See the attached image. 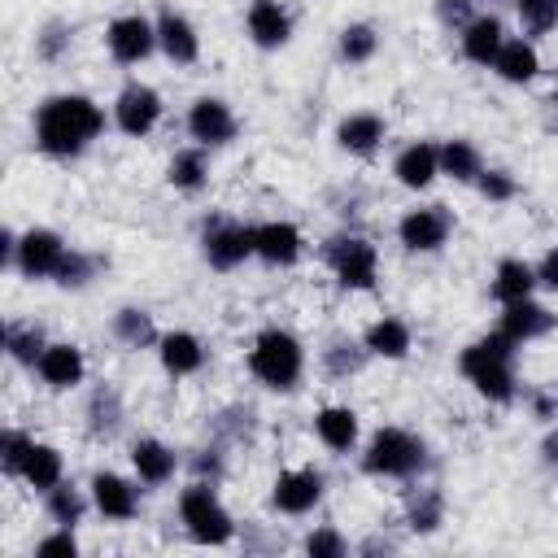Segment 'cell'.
<instances>
[{"label": "cell", "instance_id": "cell-16", "mask_svg": "<svg viewBox=\"0 0 558 558\" xmlns=\"http://www.w3.org/2000/svg\"><path fill=\"white\" fill-rule=\"evenodd\" d=\"M35 371H39V379H44L48 388L65 392V388L83 384V375H87V362H83V349H78V344H70V340H57V344H48V349L39 353Z\"/></svg>", "mask_w": 558, "mask_h": 558}, {"label": "cell", "instance_id": "cell-13", "mask_svg": "<svg viewBox=\"0 0 558 558\" xmlns=\"http://www.w3.org/2000/svg\"><path fill=\"white\" fill-rule=\"evenodd\" d=\"M318 501H323V475L314 466L283 471L275 480V488H270V506L283 510V514H310Z\"/></svg>", "mask_w": 558, "mask_h": 558}, {"label": "cell", "instance_id": "cell-19", "mask_svg": "<svg viewBox=\"0 0 558 558\" xmlns=\"http://www.w3.org/2000/svg\"><path fill=\"white\" fill-rule=\"evenodd\" d=\"M244 31L257 48H283L288 35H292V17L279 0H253L248 13H244Z\"/></svg>", "mask_w": 558, "mask_h": 558}, {"label": "cell", "instance_id": "cell-22", "mask_svg": "<svg viewBox=\"0 0 558 558\" xmlns=\"http://www.w3.org/2000/svg\"><path fill=\"white\" fill-rule=\"evenodd\" d=\"M157 353H161V366L166 375L183 379V375H196L205 366V344L192 336V331H166L157 340Z\"/></svg>", "mask_w": 558, "mask_h": 558}, {"label": "cell", "instance_id": "cell-10", "mask_svg": "<svg viewBox=\"0 0 558 558\" xmlns=\"http://www.w3.org/2000/svg\"><path fill=\"white\" fill-rule=\"evenodd\" d=\"M161 122V96L148 87V83H126L113 100V126L131 140L148 135L153 126Z\"/></svg>", "mask_w": 558, "mask_h": 558}, {"label": "cell", "instance_id": "cell-24", "mask_svg": "<svg viewBox=\"0 0 558 558\" xmlns=\"http://www.w3.org/2000/svg\"><path fill=\"white\" fill-rule=\"evenodd\" d=\"M314 436L331 449V453H349L357 445V414L349 405H323L314 414Z\"/></svg>", "mask_w": 558, "mask_h": 558}, {"label": "cell", "instance_id": "cell-11", "mask_svg": "<svg viewBox=\"0 0 558 558\" xmlns=\"http://www.w3.org/2000/svg\"><path fill=\"white\" fill-rule=\"evenodd\" d=\"M449 227H453V218H449L445 205H418V209L401 214L397 240H401L410 253H436V248L449 240Z\"/></svg>", "mask_w": 558, "mask_h": 558}, {"label": "cell", "instance_id": "cell-18", "mask_svg": "<svg viewBox=\"0 0 558 558\" xmlns=\"http://www.w3.org/2000/svg\"><path fill=\"white\" fill-rule=\"evenodd\" d=\"M157 48H161L174 65H192V61L201 57V35H196V26H192L183 13L161 9V13H157Z\"/></svg>", "mask_w": 558, "mask_h": 558}, {"label": "cell", "instance_id": "cell-39", "mask_svg": "<svg viewBox=\"0 0 558 558\" xmlns=\"http://www.w3.org/2000/svg\"><path fill=\"white\" fill-rule=\"evenodd\" d=\"M31 436L26 432H17V427H9L4 436H0V466L9 471V475H22V462H26V453H31Z\"/></svg>", "mask_w": 558, "mask_h": 558}, {"label": "cell", "instance_id": "cell-21", "mask_svg": "<svg viewBox=\"0 0 558 558\" xmlns=\"http://www.w3.org/2000/svg\"><path fill=\"white\" fill-rule=\"evenodd\" d=\"M392 174H397V183L401 187H410V192H423L436 174H440V153H436V144H405L401 153H397V161H392Z\"/></svg>", "mask_w": 558, "mask_h": 558}, {"label": "cell", "instance_id": "cell-48", "mask_svg": "<svg viewBox=\"0 0 558 558\" xmlns=\"http://www.w3.org/2000/svg\"><path fill=\"white\" fill-rule=\"evenodd\" d=\"M527 405H532V414H536V418H554V414H558L554 397H545V392H532V397H527Z\"/></svg>", "mask_w": 558, "mask_h": 558}, {"label": "cell", "instance_id": "cell-29", "mask_svg": "<svg viewBox=\"0 0 558 558\" xmlns=\"http://www.w3.org/2000/svg\"><path fill=\"white\" fill-rule=\"evenodd\" d=\"M493 70L506 83H532L536 70H541V57H536V48L527 39H506L501 52H497V61H493Z\"/></svg>", "mask_w": 558, "mask_h": 558}, {"label": "cell", "instance_id": "cell-14", "mask_svg": "<svg viewBox=\"0 0 558 558\" xmlns=\"http://www.w3.org/2000/svg\"><path fill=\"white\" fill-rule=\"evenodd\" d=\"M554 314L541 305V301H532V296H523V301H510V305H501V323H497V331L501 336H510L519 349L527 344V340H541L545 331H554Z\"/></svg>", "mask_w": 558, "mask_h": 558}, {"label": "cell", "instance_id": "cell-31", "mask_svg": "<svg viewBox=\"0 0 558 558\" xmlns=\"http://www.w3.org/2000/svg\"><path fill=\"white\" fill-rule=\"evenodd\" d=\"M61 471H65L61 453H57L52 445L35 440V445H31V453H26V462H22V480H26L31 488L48 493V488H57V484H61Z\"/></svg>", "mask_w": 558, "mask_h": 558}, {"label": "cell", "instance_id": "cell-38", "mask_svg": "<svg viewBox=\"0 0 558 558\" xmlns=\"http://www.w3.org/2000/svg\"><path fill=\"white\" fill-rule=\"evenodd\" d=\"M527 35H549L558 26V0H514Z\"/></svg>", "mask_w": 558, "mask_h": 558}, {"label": "cell", "instance_id": "cell-42", "mask_svg": "<svg viewBox=\"0 0 558 558\" xmlns=\"http://www.w3.org/2000/svg\"><path fill=\"white\" fill-rule=\"evenodd\" d=\"M65 48H70V31H65L61 22L44 26V35L35 39V57H44V61H57V57H61Z\"/></svg>", "mask_w": 558, "mask_h": 558}, {"label": "cell", "instance_id": "cell-8", "mask_svg": "<svg viewBox=\"0 0 558 558\" xmlns=\"http://www.w3.org/2000/svg\"><path fill=\"white\" fill-rule=\"evenodd\" d=\"M65 253H70V244H65L57 231L31 227L26 235H17V257H13V266H17L26 279H57Z\"/></svg>", "mask_w": 558, "mask_h": 558}, {"label": "cell", "instance_id": "cell-47", "mask_svg": "<svg viewBox=\"0 0 558 558\" xmlns=\"http://www.w3.org/2000/svg\"><path fill=\"white\" fill-rule=\"evenodd\" d=\"M536 283L549 288V292H558V244L536 262Z\"/></svg>", "mask_w": 558, "mask_h": 558}, {"label": "cell", "instance_id": "cell-34", "mask_svg": "<svg viewBox=\"0 0 558 558\" xmlns=\"http://www.w3.org/2000/svg\"><path fill=\"white\" fill-rule=\"evenodd\" d=\"M44 506H48V519L61 523V527H74V523L83 519V510H87V501H83V493H78L74 484L48 488V493H44Z\"/></svg>", "mask_w": 558, "mask_h": 558}, {"label": "cell", "instance_id": "cell-27", "mask_svg": "<svg viewBox=\"0 0 558 558\" xmlns=\"http://www.w3.org/2000/svg\"><path fill=\"white\" fill-rule=\"evenodd\" d=\"M362 344H366V353H375V357L401 362V357L410 353V327H405L401 318H375V323L366 327Z\"/></svg>", "mask_w": 558, "mask_h": 558}, {"label": "cell", "instance_id": "cell-2", "mask_svg": "<svg viewBox=\"0 0 558 558\" xmlns=\"http://www.w3.org/2000/svg\"><path fill=\"white\" fill-rule=\"evenodd\" d=\"M514 353H519V344H514L510 336L493 331V336L471 340V344L462 349L458 371L466 375V384H471L480 397L506 405V401H514Z\"/></svg>", "mask_w": 558, "mask_h": 558}, {"label": "cell", "instance_id": "cell-25", "mask_svg": "<svg viewBox=\"0 0 558 558\" xmlns=\"http://www.w3.org/2000/svg\"><path fill=\"white\" fill-rule=\"evenodd\" d=\"M384 118L379 113H349L340 126H336V140H340V148L344 153H357V157H366V153H375L379 148V140H384Z\"/></svg>", "mask_w": 558, "mask_h": 558}, {"label": "cell", "instance_id": "cell-1", "mask_svg": "<svg viewBox=\"0 0 558 558\" xmlns=\"http://www.w3.org/2000/svg\"><path fill=\"white\" fill-rule=\"evenodd\" d=\"M105 131V109L92 96L61 92L35 109V148L48 157H78Z\"/></svg>", "mask_w": 558, "mask_h": 558}, {"label": "cell", "instance_id": "cell-5", "mask_svg": "<svg viewBox=\"0 0 558 558\" xmlns=\"http://www.w3.org/2000/svg\"><path fill=\"white\" fill-rule=\"evenodd\" d=\"M179 519H183L187 536L201 541V545H227L235 536V523H231L227 506L218 501L214 484H205V480H196L179 493Z\"/></svg>", "mask_w": 558, "mask_h": 558}, {"label": "cell", "instance_id": "cell-17", "mask_svg": "<svg viewBox=\"0 0 558 558\" xmlns=\"http://www.w3.org/2000/svg\"><path fill=\"white\" fill-rule=\"evenodd\" d=\"M305 240L292 222H257L253 227V257H262L266 266H292L301 257Z\"/></svg>", "mask_w": 558, "mask_h": 558}, {"label": "cell", "instance_id": "cell-46", "mask_svg": "<svg viewBox=\"0 0 558 558\" xmlns=\"http://www.w3.org/2000/svg\"><path fill=\"white\" fill-rule=\"evenodd\" d=\"M35 554H78V541L70 536V527H61V532H52V536H44L39 545H35Z\"/></svg>", "mask_w": 558, "mask_h": 558}, {"label": "cell", "instance_id": "cell-50", "mask_svg": "<svg viewBox=\"0 0 558 558\" xmlns=\"http://www.w3.org/2000/svg\"><path fill=\"white\" fill-rule=\"evenodd\" d=\"M196 471H201V475H205V471H209V480H214V475H218V471H222V462H218V458H214V449H209V458H196Z\"/></svg>", "mask_w": 558, "mask_h": 558}, {"label": "cell", "instance_id": "cell-37", "mask_svg": "<svg viewBox=\"0 0 558 558\" xmlns=\"http://www.w3.org/2000/svg\"><path fill=\"white\" fill-rule=\"evenodd\" d=\"M87 418H92V432H96V436H109V432L118 427V418H122L118 392H113V388H96L92 401H87Z\"/></svg>", "mask_w": 558, "mask_h": 558}, {"label": "cell", "instance_id": "cell-40", "mask_svg": "<svg viewBox=\"0 0 558 558\" xmlns=\"http://www.w3.org/2000/svg\"><path fill=\"white\" fill-rule=\"evenodd\" d=\"M92 275H96V257H87V253L70 248V253H65V262H61V270H57V283H61V288H83Z\"/></svg>", "mask_w": 558, "mask_h": 558}, {"label": "cell", "instance_id": "cell-30", "mask_svg": "<svg viewBox=\"0 0 558 558\" xmlns=\"http://www.w3.org/2000/svg\"><path fill=\"white\" fill-rule=\"evenodd\" d=\"M166 179L179 192H201L209 183V157H205V148L201 144L196 148H179L170 157V166H166Z\"/></svg>", "mask_w": 558, "mask_h": 558}, {"label": "cell", "instance_id": "cell-49", "mask_svg": "<svg viewBox=\"0 0 558 558\" xmlns=\"http://www.w3.org/2000/svg\"><path fill=\"white\" fill-rule=\"evenodd\" d=\"M541 458H545L549 466H558V432H549V436L541 440Z\"/></svg>", "mask_w": 558, "mask_h": 558}, {"label": "cell", "instance_id": "cell-35", "mask_svg": "<svg viewBox=\"0 0 558 558\" xmlns=\"http://www.w3.org/2000/svg\"><path fill=\"white\" fill-rule=\"evenodd\" d=\"M440 519H445V501H440V493H436V488H418V493H410L405 523H410L414 532H436V527H440Z\"/></svg>", "mask_w": 558, "mask_h": 558}, {"label": "cell", "instance_id": "cell-12", "mask_svg": "<svg viewBox=\"0 0 558 558\" xmlns=\"http://www.w3.org/2000/svg\"><path fill=\"white\" fill-rule=\"evenodd\" d=\"M235 131H240V122H235V113H231L227 100H218V96H201V100H192V109H187V135H192L201 148L231 144Z\"/></svg>", "mask_w": 558, "mask_h": 558}, {"label": "cell", "instance_id": "cell-15", "mask_svg": "<svg viewBox=\"0 0 558 558\" xmlns=\"http://www.w3.org/2000/svg\"><path fill=\"white\" fill-rule=\"evenodd\" d=\"M92 506H96L105 519L126 523V519L140 514V488H135L131 480L113 475V471H100V475H92Z\"/></svg>", "mask_w": 558, "mask_h": 558}, {"label": "cell", "instance_id": "cell-36", "mask_svg": "<svg viewBox=\"0 0 558 558\" xmlns=\"http://www.w3.org/2000/svg\"><path fill=\"white\" fill-rule=\"evenodd\" d=\"M375 48H379V35H375V26H366V22H353V26H344V31H340V57H344L349 65H362V61H371V57H375Z\"/></svg>", "mask_w": 558, "mask_h": 558}, {"label": "cell", "instance_id": "cell-28", "mask_svg": "<svg viewBox=\"0 0 558 558\" xmlns=\"http://www.w3.org/2000/svg\"><path fill=\"white\" fill-rule=\"evenodd\" d=\"M436 153H440V174H449L453 183H475L484 174V157L471 140H445Z\"/></svg>", "mask_w": 558, "mask_h": 558}, {"label": "cell", "instance_id": "cell-26", "mask_svg": "<svg viewBox=\"0 0 558 558\" xmlns=\"http://www.w3.org/2000/svg\"><path fill=\"white\" fill-rule=\"evenodd\" d=\"M532 288H536V266H527V262H519V257H501V262H497V270H493V296H497L501 305L532 296Z\"/></svg>", "mask_w": 558, "mask_h": 558}, {"label": "cell", "instance_id": "cell-33", "mask_svg": "<svg viewBox=\"0 0 558 558\" xmlns=\"http://www.w3.org/2000/svg\"><path fill=\"white\" fill-rule=\"evenodd\" d=\"M4 349H9V357H13V362L35 366V362H39V353L48 349V340H44V331H39V327H31V323H9V327H4Z\"/></svg>", "mask_w": 558, "mask_h": 558}, {"label": "cell", "instance_id": "cell-32", "mask_svg": "<svg viewBox=\"0 0 558 558\" xmlns=\"http://www.w3.org/2000/svg\"><path fill=\"white\" fill-rule=\"evenodd\" d=\"M113 336H118L126 349H148V344L161 340L157 327H153V314H148V310H135V305H126V310L113 314Z\"/></svg>", "mask_w": 558, "mask_h": 558}, {"label": "cell", "instance_id": "cell-3", "mask_svg": "<svg viewBox=\"0 0 558 558\" xmlns=\"http://www.w3.org/2000/svg\"><path fill=\"white\" fill-rule=\"evenodd\" d=\"M248 371L257 384H266L270 392H292L305 375V349L292 331L283 327H266L253 336V349H248Z\"/></svg>", "mask_w": 558, "mask_h": 558}, {"label": "cell", "instance_id": "cell-45", "mask_svg": "<svg viewBox=\"0 0 558 558\" xmlns=\"http://www.w3.org/2000/svg\"><path fill=\"white\" fill-rule=\"evenodd\" d=\"M436 17H440L445 26H453V31H462L475 13H471V0H436Z\"/></svg>", "mask_w": 558, "mask_h": 558}, {"label": "cell", "instance_id": "cell-9", "mask_svg": "<svg viewBox=\"0 0 558 558\" xmlns=\"http://www.w3.org/2000/svg\"><path fill=\"white\" fill-rule=\"evenodd\" d=\"M105 44H109V57L118 65H140L157 48V22H148L140 13H122V17L109 22Z\"/></svg>", "mask_w": 558, "mask_h": 558}, {"label": "cell", "instance_id": "cell-20", "mask_svg": "<svg viewBox=\"0 0 558 558\" xmlns=\"http://www.w3.org/2000/svg\"><path fill=\"white\" fill-rule=\"evenodd\" d=\"M501 44H506V26L493 13H475L462 26V57L475 61V65H493L497 52H501Z\"/></svg>", "mask_w": 558, "mask_h": 558}, {"label": "cell", "instance_id": "cell-7", "mask_svg": "<svg viewBox=\"0 0 558 558\" xmlns=\"http://www.w3.org/2000/svg\"><path fill=\"white\" fill-rule=\"evenodd\" d=\"M201 253L214 270H235L240 262L253 257V227L231 222V218H209L201 227Z\"/></svg>", "mask_w": 558, "mask_h": 558}, {"label": "cell", "instance_id": "cell-43", "mask_svg": "<svg viewBox=\"0 0 558 558\" xmlns=\"http://www.w3.org/2000/svg\"><path fill=\"white\" fill-rule=\"evenodd\" d=\"M475 183H480L484 201H510V196L519 192V183H514V179H510L506 170H484V174H480Z\"/></svg>", "mask_w": 558, "mask_h": 558}, {"label": "cell", "instance_id": "cell-44", "mask_svg": "<svg viewBox=\"0 0 558 558\" xmlns=\"http://www.w3.org/2000/svg\"><path fill=\"white\" fill-rule=\"evenodd\" d=\"M305 554H314V558H340L344 554V541L331 527H318V532L305 536Z\"/></svg>", "mask_w": 558, "mask_h": 558}, {"label": "cell", "instance_id": "cell-6", "mask_svg": "<svg viewBox=\"0 0 558 558\" xmlns=\"http://www.w3.org/2000/svg\"><path fill=\"white\" fill-rule=\"evenodd\" d=\"M323 257L336 270L340 288H353V292H371L375 288L379 257H375V244L371 240H362V235H336V240H327Z\"/></svg>", "mask_w": 558, "mask_h": 558}, {"label": "cell", "instance_id": "cell-4", "mask_svg": "<svg viewBox=\"0 0 558 558\" xmlns=\"http://www.w3.org/2000/svg\"><path fill=\"white\" fill-rule=\"evenodd\" d=\"M423 462H427V449L405 427H379L366 440V453H362V471L384 475V480H410V475L423 471Z\"/></svg>", "mask_w": 558, "mask_h": 558}, {"label": "cell", "instance_id": "cell-41", "mask_svg": "<svg viewBox=\"0 0 558 558\" xmlns=\"http://www.w3.org/2000/svg\"><path fill=\"white\" fill-rule=\"evenodd\" d=\"M362 357H366V344L357 349V344H344V340H336V344L323 353V362H327L331 375H353V371L362 366Z\"/></svg>", "mask_w": 558, "mask_h": 558}, {"label": "cell", "instance_id": "cell-23", "mask_svg": "<svg viewBox=\"0 0 558 558\" xmlns=\"http://www.w3.org/2000/svg\"><path fill=\"white\" fill-rule=\"evenodd\" d=\"M131 466H135V475H140V484H166L170 475H174V466H179V458H174V449L170 445H161V440H153V436H140L135 445H131Z\"/></svg>", "mask_w": 558, "mask_h": 558}]
</instances>
